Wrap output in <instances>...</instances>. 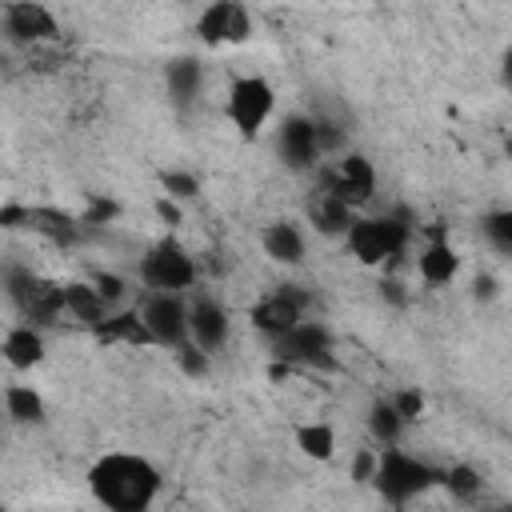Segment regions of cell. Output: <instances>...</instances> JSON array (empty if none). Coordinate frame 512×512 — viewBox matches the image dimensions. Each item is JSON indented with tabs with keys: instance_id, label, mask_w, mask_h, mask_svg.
I'll use <instances>...</instances> for the list:
<instances>
[{
	"instance_id": "cell-23",
	"label": "cell",
	"mask_w": 512,
	"mask_h": 512,
	"mask_svg": "<svg viewBox=\"0 0 512 512\" xmlns=\"http://www.w3.org/2000/svg\"><path fill=\"white\" fill-rule=\"evenodd\" d=\"M292 444L304 460H332L336 456V428L324 424V420H308V424H296L292 428Z\"/></svg>"
},
{
	"instance_id": "cell-4",
	"label": "cell",
	"mask_w": 512,
	"mask_h": 512,
	"mask_svg": "<svg viewBox=\"0 0 512 512\" xmlns=\"http://www.w3.org/2000/svg\"><path fill=\"white\" fill-rule=\"evenodd\" d=\"M272 112H276V88H272L268 76H260V72H244V76H236V80L228 84L224 116H228V124L236 128L240 140L252 144V140L268 128Z\"/></svg>"
},
{
	"instance_id": "cell-19",
	"label": "cell",
	"mask_w": 512,
	"mask_h": 512,
	"mask_svg": "<svg viewBox=\"0 0 512 512\" xmlns=\"http://www.w3.org/2000/svg\"><path fill=\"white\" fill-rule=\"evenodd\" d=\"M0 352H4L8 368H16V372H28V368H36V364L44 360V352H48L40 324H28V320H24V324H12V328L4 332V344H0Z\"/></svg>"
},
{
	"instance_id": "cell-24",
	"label": "cell",
	"mask_w": 512,
	"mask_h": 512,
	"mask_svg": "<svg viewBox=\"0 0 512 512\" xmlns=\"http://www.w3.org/2000/svg\"><path fill=\"white\" fill-rule=\"evenodd\" d=\"M404 416H400V408H396V400L392 396H376L372 404H368V436L380 444V448H388V444H396L400 436H404Z\"/></svg>"
},
{
	"instance_id": "cell-5",
	"label": "cell",
	"mask_w": 512,
	"mask_h": 512,
	"mask_svg": "<svg viewBox=\"0 0 512 512\" xmlns=\"http://www.w3.org/2000/svg\"><path fill=\"white\" fill-rule=\"evenodd\" d=\"M136 272H140V284L148 292H188L200 280L196 256L176 236H164V240L148 244L140 264H136Z\"/></svg>"
},
{
	"instance_id": "cell-26",
	"label": "cell",
	"mask_w": 512,
	"mask_h": 512,
	"mask_svg": "<svg viewBox=\"0 0 512 512\" xmlns=\"http://www.w3.org/2000/svg\"><path fill=\"white\" fill-rule=\"evenodd\" d=\"M440 488H448V496H456V500H476L480 496V488H484V476L472 468V464H448V468H440Z\"/></svg>"
},
{
	"instance_id": "cell-30",
	"label": "cell",
	"mask_w": 512,
	"mask_h": 512,
	"mask_svg": "<svg viewBox=\"0 0 512 512\" xmlns=\"http://www.w3.org/2000/svg\"><path fill=\"white\" fill-rule=\"evenodd\" d=\"M312 120H316V140H320V152H324V156L348 152V148H344V144H348V132H344L340 120H332V116H312Z\"/></svg>"
},
{
	"instance_id": "cell-25",
	"label": "cell",
	"mask_w": 512,
	"mask_h": 512,
	"mask_svg": "<svg viewBox=\"0 0 512 512\" xmlns=\"http://www.w3.org/2000/svg\"><path fill=\"white\" fill-rule=\"evenodd\" d=\"M4 412L12 424H44L48 408H44V396L32 388V384H8L4 388Z\"/></svg>"
},
{
	"instance_id": "cell-29",
	"label": "cell",
	"mask_w": 512,
	"mask_h": 512,
	"mask_svg": "<svg viewBox=\"0 0 512 512\" xmlns=\"http://www.w3.org/2000/svg\"><path fill=\"white\" fill-rule=\"evenodd\" d=\"M160 188H164V196H172V200H196V196H200V180H196L188 168H164V172H160Z\"/></svg>"
},
{
	"instance_id": "cell-8",
	"label": "cell",
	"mask_w": 512,
	"mask_h": 512,
	"mask_svg": "<svg viewBox=\"0 0 512 512\" xmlns=\"http://www.w3.org/2000/svg\"><path fill=\"white\" fill-rule=\"evenodd\" d=\"M308 304H312V296H308L300 284H276L272 292H264V296L248 308V320H252V328H256L260 336H268V344H272V340H280L284 332H292V328L308 316Z\"/></svg>"
},
{
	"instance_id": "cell-33",
	"label": "cell",
	"mask_w": 512,
	"mask_h": 512,
	"mask_svg": "<svg viewBox=\"0 0 512 512\" xmlns=\"http://www.w3.org/2000/svg\"><path fill=\"white\" fill-rule=\"evenodd\" d=\"M392 400H396V408H400V416H404L408 424H412L416 416H424V392H420V388H400Z\"/></svg>"
},
{
	"instance_id": "cell-27",
	"label": "cell",
	"mask_w": 512,
	"mask_h": 512,
	"mask_svg": "<svg viewBox=\"0 0 512 512\" xmlns=\"http://www.w3.org/2000/svg\"><path fill=\"white\" fill-rule=\"evenodd\" d=\"M480 232H484V240H488L496 252L512 256V208H492V212H484V216H480Z\"/></svg>"
},
{
	"instance_id": "cell-15",
	"label": "cell",
	"mask_w": 512,
	"mask_h": 512,
	"mask_svg": "<svg viewBox=\"0 0 512 512\" xmlns=\"http://www.w3.org/2000/svg\"><path fill=\"white\" fill-rule=\"evenodd\" d=\"M228 328H232V320H228V308H224L220 300L196 296V300L188 304V340H192V344L216 352V348L228 344Z\"/></svg>"
},
{
	"instance_id": "cell-7",
	"label": "cell",
	"mask_w": 512,
	"mask_h": 512,
	"mask_svg": "<svg viewBox=\"0 0 512 512\" xmlns=\"http://www.w3.org/2000/svg\"><path fill=\"white\" fill-rule=\"evenodd\" d=\"M272 360H284L292 368H336V340L328 332V324L320 320H300L292 332H284L280 340H272Z\"/></svg>"
},
{
	"instance_id": "cell-28",
	"label": "cell",
	"mask_w": 512,
	"mask_h": 512,
	"mask_svg": "<svg viewBox=\"0 0 512 512\" xmlns=\"http://www.w3.org/2000/svg\"><path fill=\"white\" fill-rule=\"evenodd\" d=\"M172 356H176V368H180L188 380H204V376L212 372V360H208L212 352H208V348H200V344H192V340H184Z\"/></svg>"
},
{
	"instance_id": "cell-34",
	"label": "cell",
	"mask_w": 512,
	"mask_h": 512,
	"mask_svg": "<svg viewBox=\"0 0 512 512\" xmlns=\"http://www.w3.org/2000/svg\"><path fill=\"white\" fill-rule=\"evenodd\" d=\"M0 224L4 228H28L32 224V208L28 204H4L0 208Z\"/></svg>"
},
{
	"instance_id": "cell-2",
	"label": "cell",
	"mask_w": 512,
	"mask_h": 512,
	"mask_svg": "<svg viewBox=\"0 0 512 512\" xmlns=\"http://www.w3.org/2000/svg\"><path fill=\"white\" fill-rule=\"evenodd\" d=\"M412 232H416V224L404 212H380V216H360L356 212V220L344 236V248L364 268H392V264L404 260V252L412 244Z\"/></svg>"
},
{
	"instance_id": "cell-6",
	"label": "cell",
	"mask_w": 512,
	"mask_h": 512,
	"mask_svg": "<svg viewBox=\"0 0 512 512\" xmlns=\"http://www.w3.org/2000/svg\"><path fill=\"white\" fill-rule=\"evenodd\" d=\"M8 300L20 308V316L28 324H40V328H52V324H60V316H68L64 284L44 280L40 272L20 268V264L8 268Z\"/></svg>"
},
{
	"instance_id": "cell-9",
	"label": "cell",
	"mask_w": 512,
	"mask_h": 512,
	"mask_svg": "<svg viewBox=\"0 0 512 512\" xmlns=\"http://www.w3.org/2000/svg\"><path fill=\"white\" fill-rule=\"evenodd\" d=\"M140 316L152 332V348L176 352L188 340V300L184 292H148L140 304Z\"/></svg>"
},
{
	"instance_id": "cell-35",
	"label": "cell",
	"mask_w": 512,
	"mask_h": 512,
	"mask_svg": "<svg viewBox=\"0 0 512 512\" xmlns=\"http://www.w3.org/2000/svg\"><path fill=\"white\" fill-rule=\"evenodd\" d=\"M380 300L392 304V308H404V304H408V292H404V284H400L396 276H384V280H380Z\"/></svg>"
},
{
	"instance_id": "cell-10",
	"label": "cell",
	"mask_w": 512,
	"mask_h": 512,
	"mask_svg": "<svg viewBox=\"0 0 512 512\" xmlns=\"http://www.w3.org/2000/svg\"><path fill=\"white\" fill-rule=\"evenodd\" d=\"M192 32L204 48H224V44H244L252 36V20H248L244 0H208Z\"/></svg>"
},
{
	"instance_id": "cell-22",
	"label": "cell",
	"mask_w": 512,
	"mask_h": 512,
	"mask_svg": "<svg viewBox=\"0 0 512 512\" xmlns=\"http://www.w3.org/2000/svg\"><path fill=\"white\" fill-rule=\"evenodd\" d=\"M32 232H40L44 240H52L56 248H76L88 232V224L72 212H60V208H32Z\"/></svg>"
},
{
	"instance_id": "cell-32",
	"label": "cell",
	"mask_w": 512,
	"mask_h": 512,
	"mask_svg": "<svg viewBox=\"0 0 512 512\" xmlns=\"http://www.w3.org/2000/svg\"><path fill=\"white\" fill-rule=\"evenodd\" d=\"M92 284L104 292V300H108V304H116V300L124 296V288H128V280H124V276L104 272V268H96V272H92Z\"/></svg>"
},
{
	"instance_id": "cell-20",
	"label": "cell",
	"mask_w": 512,
	"mask_h": 512,
	"mask_svg": "<svg viewBox=\"0 0 512 512\" xmlns=\"http://www.w3.org/2000/svg\"><path fill=\"white\" fill-rule=\"evenodd\" d=\"M64 308H68V320H76L80 328H96L112 304L92 280H64Z\"/></svg>"
},
{
	"instance_id": "cell-38",
	"label": "cell",
	"mask_w": 512,
	"mask_h": 512,
	"mask_svg": "<svg viewBox=\"0 0 512 512\" xmlns=\"http://www.w3.org/2000/svg\"><path fill=\"white\" fill-rule=\"evenodd\" d=\"M176 204H180V200H172V196H160V200H156V216H164L168 228L180 224V208H176Z\"/></svg>"
},
{
	"instance_id": "cell-39",
	"label": "cell",
	"mask_w": 512,
	"mask_h": 512,
	"mask_svg": "<svg viewBox=\"0 0 512 512\" xmlns=\"http://www.w3.org/2000/svg\"><path fill=\"white\" fill-rule=\"evenodd\" d=\"M500 84L512 92V44L504 48V56H500Z\"/></svg>"
},
{
	"instance_id": "cell-40",
	"label": "cell",
	"mask_w": 512,
	"mask_h": 512,
	"mask_svg": "<svg viewBox=\"0 0 512 512\" xmlns=\"http://www.w3.org/2000/svg\"><path fill=\"white\" fill-rule=\"evenodd\" d=\"M504 156H508V160H512V136H508V140H504Z\"/></svg>"
},
{
	"instance_id": "cell-41",
	"label": "cell",
	"mask_w": 512,
	"mask_h": 512,
	"mask_svg": "<svg viewBox=\"0 0 512 512\" xmlns=\"http://www.w3.org/2000/svg\"><path fill=\"white\" fill-rule=\"evenodd\" d=\"M4 4H12V0H4Z\"/></svg>"
},
{
	"instance_id": "cell-13",
	"label": "cell",
	"mask_w": 512,
	"mask_h": 512,
	"mask_svg": "<svg viewBox=\"0 0 512 512\" xmlns=\"http://www.w3.org/2000/svg\"><path fill=\"white\" fill-rule=\"evenodd\" d=\"M4 36L12 44H48L60 40V24L40 0H12L4 4Z\"/></svg>"
},
{
	"instance_id": "cell-3",
	"label": "cell",
	"mask_w": 512,
	"mask_h": 512,
	"mask_svg": "<svg viewBox=\"0 0 512 512\" xmlns=\"http://www.w3.org/2000/svg\"><path fill=\"white\" fill-rule=\"evenodd\" d=\"M436 484H440V468H432L428 460H420V456H412V452H404L396 444H388V448L376 452L372 488H376V496L384 504L404 508V504H412L416 496H424Z\"/></svg>"
},
{
	"instance_id": "cell-14",
	"label": "cell",
	"mask_w": 512,
	"mask_h": 512,
	"mask_svg": "<svg viewBox=\"0 0 512 512\" xmlns=\"http://www.w3.org/2000/svg\"><path fill=\"white\" fill-rule=\"evenodd\" d=\"M304 216H308V224H312L320 236L344 240L348 228H352V220H356V208H352L344 196H336L328 184H316V188L308 192V200H304Z\"/></svg>"
},
{
	"instance_id": "cell-16",
	"label": "cell",
	"mask_w": 512,
	"mask_h": 512,
	"mask_svg": "<svg viewBox=\"0 0 512 512\" xmlns=\"http://www.w3.org/2000/svg\"><path fill=\"white\" fill-rule=\"evenodd\" d=\"M416 272H420V280H424L428 288H448V284L460 276V256H456V248L448 244V236H444L440 228H436L432 240L420 248Z\"/></svg>"
},
{
	"instance_id": "cell-36",
	"label": "cell",
	"mask_w": 512,
	"mask_h": 512,
	"mask_svg": "<svg viewBox=\"0 0 512 512\" xmlns=\"http://www.w3.org/2000/svg\"><path fill=\"white\" fill-rule=\"evenodd\" d=\"M496 292H500V284H496V276H492V272H480V276L472 280V296H476L480 304L496 300Z\"/></svg>"
},
{
	"instance_id": "cell-21",
	"label": "cell",
	"mask_w": 512,
	"mask_h": 512,
	"mask_svg": "<svg viewBox=\"0 0 512 512\" xmlns=\"http://www.w3.org/2000/svg\"><path fill=\"white\" fill-rule=\"evenodd\" d=\"M164 88L172 96L176 108L196 104V96L204 92V64L196 56H176L164 64Z\"/></svg>"
},
{
	"instance_id": "cell-1",
	"label": "cell",
	"mask_w": 512,
	"mask_h": 512,
	"mask_svg": "<svg viewBox=\"0 0 512 512\" xmlns=\"http://www.w3.org/2000/svg\"><path fill=\"white\" fill-rule=\"evenodd\" d=\"M84 484L108 512H148L164 488V476L140 452H104L88 464Z\"/></svg>"
},
{
	"instance_id": "cell-18",
	"label": "cell",
	"mask_w": 512,
	"mask_h": 512,
	"mask_svg": "<svg viewBox=\"0 0 512 512\" xmlns=\"http://www.w3.org/2000/svg\"><path fill=\"white\" fill-rule=\"evenodd\" d=\"M96 344H132V348H152V332L140 316V308H124V312H108L96 328H88Z\"/></svg>"
},
{
	"instance_id": "cell-11",
	"label": "cell",
	"mask_w": 512,
	"mask_h": 512,
	"mask_svg": "<svg viewBox=\"0 0 512 512\" xmlns=\"http://www.w3.org/2000/svg\"><path fill=\"white\" fill-rule=\"evenodd\" d=\"M276 160L288 168V172H312L324 152H320V140H316V120L304 116V112H292L276 124Z\"/></svg>"
},
{
	"instance_id": "cell-17",
	"label": "cell",
	"mask_w": 512,
	"mask_h": 512,
	"mask_svg": "<svg viewBox=\"0 0 512 512\" xmlns=\"http://www.w3.org/2000/svg\"><path fill=\"white\" fill-rule=\"evenodd\" d=\"M260 248H264V256H268L272 264H284V268H296V264H304V256H308V240H304L300 224H292V220H272V224H264Z\"/></svg>"
},
{
	"instance_id": "cell-37",
	"label": "cell",
	"mask_w": 512,
	"mask_h": 512,
	"mask_svg": "<svg viewBox=\"0 0 512 512\" xmlns=\"http://www.w3.org/2000/svg\"><path fill=\"white\" fill-rule=\"evenodd\" d=\"M372 472H376V452H360V456H356V464H352V480L372 484Z\"/></svg>"
},
{
	"instance_id": "cell-31",
	"label": "cell",
	"mask_w": 512,
	"mask_h": 512,
	"mask_svg": "<svg viewBox=\"0 0 512 512\" xmlns=\"http://www.w3.org/2000/svg\"><path fill=\"white\" fill-rule=\"evenodd\" d=\"M116 216H120V204L108 200V196H92V200L84 204V212H80V220H84L88 228H104V224H112Z\"/></svg>"
},
{
	"instance_id": "cell-12",
	"label": "cell",
	"mask_w": 512,
	"mask_h": 512,
	"mask_svg": "<svg viewBox=\"0 0 512 512\" xmlns=\"http://www.w3.org/2000/svg\"><path fill=\"white\" fill-rule=\"evenodd\" d=\"M320 184H328L336 196H344L356 212L376 200V164L364 152H340L336 168L320 172Z\"/></svg>"
}]
</instances>
